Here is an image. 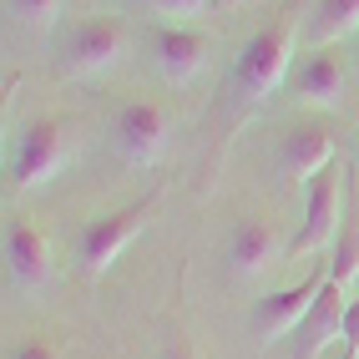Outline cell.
Wrapping results in <instances>:
<instances>
[{
	"mask_svg": "<svg viewBox=\"0 0 359 359\" xmlns=\"http://www.w3.org/2000/svg\"><path fill=\"white\" fill-rule=\"evenodd\" d=\"M339 208H344V177H339V167H329V172L314 177V187H309V203H304V228L294 238V253L309 258V253H319L329 243H339Z\"/></svg>",
	"mask_w": 359,
	"mask_h": 359,
	"instance_id": "cell-6",
	"label": "cell"
},
{
	"mask_svg": "<svg viewBox=\"0 0 359 359\" xmlns=\"http://www.w3.org/2000/svg\"><path fill=\"white\" fill-rule=\"evenodd\" d=\"M344 314H349V294H344V283H334L329 273H324V289H319V299H314V309H309V319L299 324V349H294V359H319L334 339L344 334Z\"/></svg>",
	"mask_w": 359,
	"mask_h": 359,
	"instance_id": "cell-9",
	"label": "cell"
},
{
	"mask_svg": "<svg viewBox=\"0 0 359 359\" xmlns=\"http://www.w3.org/2000/svg\"><path fill=\"white\" fill-rule=\"evenodd\" d=\"M319 289H324V273L294 283V289H278V294H269V299H258V309H253V334H258V344L269 349V344L283 339V334H299V324L309 319V309H314Z\"/></svg>",
	"mask_w": 359,
	"mask_h": 359,
	"instance_id": "cell-8",
	"label": "cell"
},
{
	"mask_svg": "<svg viewBox=\"0 0 359 359\" xmlns=\"http://www.w3.org/2000/svg\"><path fill=\"white\" fill-rule=\"evenodd\" d=\"M294 41H299V26H294V15H283V20L263 26V31L243 46L233 81H238V91H243L248 107H263V102H269L273 91L283 86V76H289V61H294Z\"/></svg>",
	"mask_w": 359,
	"mask_h": 359,
	"instance_id": "cell-1",
	"label": "cell"
},
{
	"mask_svg": "<svg viewBox=\"0 0 359 359\" xmlns=\"http://www.w3.org/2000/svg\"><path fill=\"white\" fill-rule=\"evenodd\" d=\"M6 359H61V349H56L51 339H20Z\"/></svg>",
	"mask_w": 359,
	"mask_h": 359,
	"instance_id": "cell-18",
	"label": "cell"
},
{
	"mask_svg": "<svg viewBox=\"0 0 359 359\" xmlns=\"http://www.w3.org/2000/svg\"><path fill=\"white\" fill-rule=\"evenodd\" d=\"M208 56H212V36H203V31L167 26V31H157V41H152V61H157V71H162V81H172V86L193 81L198 71L208 66Z\"/></svg>",
	"mask_w": 359,
	"mask_h": 359,
	"instance_id": "cell-10",
	"label": "cell"
},
{
	"mask_svg": "<svg viewBox=\"0 0 359 359\" xmlns=\"http://www.w3.org/2000/svg\"><path fill=\"white\" fill-rule=\"evenodd\" d=\"M329 278H334V283H344V289L359 278V228H339V243H334Z\"/></svg>",
	"mask_w": 359,
	"mask_h": 359,
	"instance_id": "cell-16",
	"label": "cell"
},
{
	"mask_svg": "<svg viewBox=\"0 0 359 359\" xmlns=\"http://www.w3.org/2000/svg\"><path fill=\"white\" fill-rule=\"evenodd\" d=\"M349 61H354V71H359V36H354V56H349Z\"/></svg>",
	"mask_w": 359,
	"mask_h": 359,
	"instance_id": "cell-21",
	"label": "cell"
},
{
	"mask_svg": "<svg viewBox=\"0 0 359 359\" xmlns=\"http://www.w3.org/2000/svg\"><path fill=\"white\" fill-rule=\"evenodd\" d=\"M339 344H344V359H359V294L349 299V314H344V334H339Z\"/></svg>",
	"mask_w": 359,
	"mask_h": 359,
	"instance_id": "cell-17",
	"label": "cell"
},
{
	"mask_svg": "<svg viewBox=\"0 0 359 359\" xmlns=\"http://www.w3.org/2000/svg\"><path fill=\"white\" fill-rule=\"evenodd\" d=\"M344 86H349V76H344V61L329 51V46H319L314 56H304V66H299V76H294V91L309 102V107H324V111H334V107H344Z\"/></svg>",
	"mask_w": 359,
	"mask_h": 359,
	"instance_id": "cell-13",
	"label": "cell"
},
{
	"mask_svg": "<svg viewBox=\"0 0 359 359\" xmlns=\"http://www.w3.org/2000/svg\"><path fill=\"white\" fill-rule=\"evenodd\" d=\"M228 258L238 278H263L278 263V228L269 218H243L228 238Z\"/></svg>",
	"mask_w": 359,
	"mask_h": 359,
	"instance_id": "cell-12",
	"label": "cell"
},
{
	"mask_svg": "<svg viewBox=\"0 0 359 359\" xmlns=\"http://www.w3.org/2000/svg\"><path fill=\"white\" fill-rule=\"evenodd\" d=\"M61 6H66V0H11V15H15L26 31L51 36L56 20H61Z\"/></svg>",
	"mask_w": 359,
	"mask_h": 359,
	"instance_id": "cell-15",
	"label": "cell"
},
{
	"mask_svg": "<svg viewBox=\"0 0 359 359\" xmlns=\"http://www.w3.org/2000/svg\"><path fill=\"white\" fill-rule=\"evenodd\" d=\"M278 162L294 187H314V177L334 167V137L324 127H294L278 147Z\"/></svg>",
	"mask_w": 359,
	"mask_h": 359,
	"instance_id": "cell-11",
	"label": "cell"
},
{
	"mask_svg": "<svg viewBox=\"0 0 359 359\" xmlns=\"http://www.w3.org/2000/svg\"><path fill=\"white\" fill-rule=\"evenodd\" d=\"M6 269L26 294H41L56 283V253L51 238H46L31 218H11L6 223Z\"/></svg>",
	"mask_w": 359,
	"mask_h": 359,
	"instance_id": "cell-5",
	"label": "cell"
},
{
	"mask_svg": "<svg viewBox=\"0 0 359 359\" xmlns=\"http://www.w3.org/2000/svg\"><path fill=\"white\" fill-rule=\"evenodd\" d=\"M127 56V31H122V20H111V15H86L71 26L66 36V71L71 76H107V71H116Z\"/></svg>",
	"mask_w": 359,
	"mask_h": 359,
	"instance_id": "cell-3",
	"label": "cell"
},
{
	"mask_svg": "<svg viewBox=\"0 0 359 359\" xmlns=\"http://www.w3.org/2000/svg\"><path fill=\"white\" fill-rule=\"evenodd\" d=\"M61 167H66V127L56 116H41V122H31L15 142V167H11L15 187L20 193L46 187L51 177H61Z\"/></svg>",
	"mask_w": 359,
	"mask_h": 359,
	"instance_id": "cell-4",
	"label": "cell"
},
{
	"mask_svg": "<svg viewBox=\"0 0 359 359\" xmlns=\"http://www.w3.org/2000/svg\"><path fill=\"white\" fill-rule=\"evenodd\" d=\"M167 359H203L193 344H172V354H167Z\"/></svg>",
	"mask_w": 359,
	"mask_h": 359,
	"instance_id": "cell-20",
	"label": "cell"
},
{
	"mask_svg": "<svg viewBox=\"0 0 359 359\" xmlns=\"http://www.w3.org/2000/svg\"><path fill=\"white\" fill-rule=\"evenodd\" d=\"M147 218H152V198H142V203H132V208H122V212L97 218V223L81 233V248H76L81 273H86V278H102L111 263L132 248V238L147 228Z\"/></svg>",
	"mask_w": 359,
	"mask_h": 359,
	"instance_id": "cell-2",
	"label": "cell"
},
{
	"mask_svg": "<svg viewBox=\"0 0 359 359\" xmlns=\"http://www.w3.org/2000/svg\"><path fill=\"white\" fill-rule=\"evenodd\" d=\"M309 31H314L319 46H334V41H344V36H359V0H319Z\"/></svg>",
	"mask_w": 359,
	"mask_h": 359,
	"instance_id": "cell-14",
	"label": "cell"
},
{
	"mask_svg": "<svg viewBox=\"0 0 359 359\" xmlns=\"http://www.w3.org/2000/svg\"><path fill=\"white\" fill-rule=\"evenodd\" d=\"M167 137H172V122L157 102H127L116 111V152H122L132 167H152L167 152Z\"/></svg>",
	"mask_w": 359,
	"mask_h": 359,
	"instance_id": "cell-7",
	"label": "cell"
},
{
	"mask_svg": "<svg viewBox=\"0 0 359 359\" xmlns=\"http://www.w3.org/2000/svg\"><path fill=\"white\" fill-rule=\"evenodd\" d=\"M157 15H203L212 0H147Z\"/></svg>",
	"mask_w": 359,
	"mask_h": 359,
	"instance_id": "cell-19",
	"label": "cell"
}]
</instances>
